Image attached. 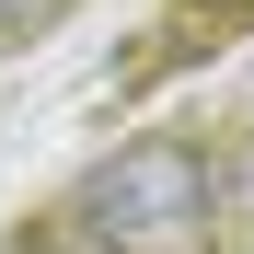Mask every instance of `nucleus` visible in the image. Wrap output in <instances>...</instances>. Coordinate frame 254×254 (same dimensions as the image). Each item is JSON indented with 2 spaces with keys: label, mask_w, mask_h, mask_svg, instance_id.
Here are the masks:
<instances>
[{
  "label": "nucleus",
  "mask_w": 254,
  "mask_h": 254,
  "mask_svg": "<svg viewBox=\"0 0 254 254\" xmlns=\"http://www.w3.org/2000/svg\"><path fill=\"white\" fill-rule=\"evenodd\" d=\"M208 208H220V174H208V150H185V139H127L116 162L81 174V231L104 254H196Z\"/></svg>",
  "instance_id": "nucleus-1"
}]
</instances>
